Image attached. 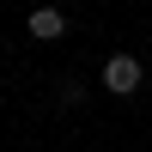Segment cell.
I'll use <instances>...</instances> for the list:
<instances>
[{
    "mask_svg": "<svg viewBox=\"0 0 152 152\" xmlns=\"http://www.w3.org/2000/svg\"><path fill=\"white\" fill-rule=\"evenodd\" d=\"M140 79H146L140 55H110V61H104V91H116V97H134V91H140Z\"/></svg>",
    "mask_w": 152,
    "mask_h": 152,
    "instance_id": "obj_1",
    "label": "cell"
},
{
    "mask_svg": "<svg viewBox=\"0 0 152 152\" xmlns=\"http://www.w3.org/2000/svg\"><path fill=\"white\" fill-rule=\"evenodd\" d=\"M24 37H31V43H55V37H67V12H61V6H37L31 18H24Z\"/></svg>",
    "mask_w": 152,
    "mask_h": 152,
    "instance_id": "obj_2",
    "label": "cell"
},
{
    "mask_svg": "<svg viewBox=\"0 0 152 152\" xmlns=\"http://www.w3.org/2000/svg\"><path fill=\"white\" fill-rule=\"evenodd\" d=\"M79 97H85V91H79V79H61V110H73Z\"/></svg>",
    "mask_w": 152,
    "mask_h": 152,
    "instance_id": "obj_3",
    "label": "cell"
}]
</instances>
